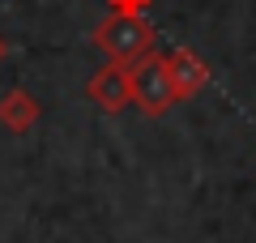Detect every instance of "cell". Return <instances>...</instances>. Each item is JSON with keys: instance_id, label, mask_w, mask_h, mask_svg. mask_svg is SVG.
<instances>
[{"instance_id": "6da1fadb", "label": "cell", "mask_w": 256, "mask_h": 243, "mask_svg": "<svg viewBox=\"0 0 256 243\" xmlns=\"http://www.w3.org/2000/svg\"><path fill=\"white\" fill-rule=\"evenodd\" d=\"M94 43L116 64H132L146 52H154V26L146 22V13H107L94 30Z\"/></svg>"}, {"instance_id": "7a4b0ae2", "label": "cell", "mask_w": 256, "mask_h": 243, "mask_svg": "<svg viewBox=\"0 0 256 243\" xmlns=\"http://www.w3.org/2000/svg\"><path fill=\"white\" fill-rule=\"evenodd\" d=\"M128 86H132V102H137L146 116H162V111H171L175 102H180L162 52H146L141 60L128 64Z\"/></svg>"}, {"instance_id": "3957f363", "label": "cell", "mask_w": 256, "mask_h": 243, "mask_svg": "<svg viewBox=\"0 0 256 243\" xmlns=\"http://www.w3.org/2000/svg\"><path fill=\"white\" fill-rule=\"evenodd\" d=\"M86 94H90L94 107H102L107 116H116V111H124L128 102H132V86H128V64H116L111 60L107 68H98L90 77V86H86Z\"/></svg>"}, {"instance_id": "277c9868", "label": "cell", "mask_w": 256, "mask_h": 243, "mask_svg": "<svg viewBox=\"0 0 256 243\" xmlns=\"http://www.w3.org/2000/svg\"><path fill=\"white\" fill-rule=\"evenodd\" d=\"M166 68H171V81H175V98H192L196 90H205L210 86V64L201 60V56L192 52V47H175L171 56H166Z\"/></svg>"}, {"instance_id": "5b68a950", "label": "cell", "mask_w": 256, "mask_h": 243, "mask_svg": "<svg viewBox=\"0 0 256 243\" xmlns=\"http://www.w3.org/2000/svg\"><path fill=\"white\" fill-rule=\"evenodd\" d=\"M43 116V102L34 98L30 90H4L0 94V128L9 132H30Z\"/></svg>"}, {"instance_id": "8992f818", "label": "cell", "mask_w": 256, "mask_h": 243, "mask_svg": "<svg viewBox=\"0 0 256 243\" xmlns=\"http://www.w3.org/2000/svg\"><path fill=\"white\" fill-rule=\"evenodd\" d=\"M111 4V13H146L154 0H107Z\"/></svg>"}, {"instance_id": "52a82bcc", "label": "cell", "mask_w": 256, "mask_h": 243, "mask_svg": "<svg viewBox=\"0 0 256 243\" xmlns=\"http://www.w3.org/2000/svg\"><path fill=\"white\" fill-rule=\"evenodd\" d=\"M4 56H9V38L0 34V64H4Z\"/></svg>"}]
</instances>
